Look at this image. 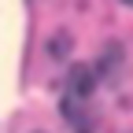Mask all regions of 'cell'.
<instances>
[{"mask_svg":"<svg viewBox=\"0 0 133 133\" xmlns=\"http://www.w3.org/2000/svg\"><path fill=\"white\" fill-rule=\"evenodd\" d=\"M122 4H133V0H122Z\"/></svg>","mask_w":133,"mask_h":133,"instance_id":"cell-1","label":"cell"}]
</instances>
